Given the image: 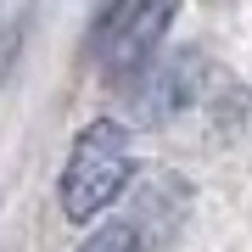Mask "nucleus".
I'll use <instances>...</instances> for the list:
<instances>
[{
    "label": "nucleus",
    "instance_id": "obj_2",
    "mask_svg": "<svg viewBox=\"0 0 252 252\" xmlns=\"http://www.w3.org/2000/svg\"><path fill=\"white\" fill-rule=\"evenodd\" d=\"M174 11H180V0H140V6L118 23L112 51H107V73L112 79H140V73L152 67V56L162 45V34H168Z\"/></svg>",
    "mask_w": 252,
    "mask_h": 252
},
{
    "label": "nucleus",
    "instance_id": "obj_3",
    "mask_svg": "<svg viewBox=\"0 0 252 252\" xmlns=\"http://www.w3.org/2000/svg\"><path fill=\"white\" fill-rule=\"evenodd\" d=\"M79 252H146V235L135 224H124V219H112V224H101Z\"/></svg>",
    "mask_w": 252,
    "mask_h": 252
},
{
    "label": "nucleus",
    "instance_id": "obj_1",
    "mask_svg": "<svg viewBox=\"0 0 252 252\" xmlns=\"http://www.w3.org/2000/svg\"><path fill=\"white\" fill-rule=\"evenodd\" d=\"M129 174H135V146H129V129L112 124V118H95L90 129H79L67 152V168L56 180V196H62V213L73 224H90L107 207L124 196Z\"/></svg>",
    "mask_w": 252,
    "mask_h": 252
}]
</instances>
